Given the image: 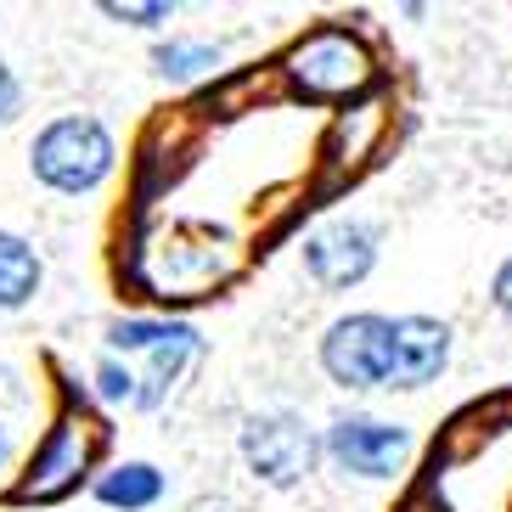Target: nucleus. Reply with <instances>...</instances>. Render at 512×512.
I'll return each instance as SVG.
<instances>
[{"label":"nucleus","instance_id":"9b49d317","mask_svg":"<svg viewBox=\"0 0 512 512\" xmlns=\"http://www.w3.org/2000/svg\"><path fill=\"white\" fill-rule=\"evenodd\" d=\"M158 496H164V473H158L152 462H124V467H113V473L96 479V501H102V507L141 512V507H152Z\"/></svg>","mask_w":512,"mask_h":512},{"label":"nucleus","instance_id":"20e7f679","mask_svg":"<svg viewBox=\"0 0 512 512\" xmlns=\"http://www.w3.org/2000/svg\"><path fill=\"white\" fill-rule=\"evenodd\" d=\"M327 462L344 473V479H394L411 456V428L406 422H389V417H372V411H344V417L327 422Z\"/></svg>","mask_w":512,"mask_h":512},{"label":"nucleus","instance_id":"f3484780","mask_svg":"<svg viewBox=\"0 0 512 512\" xmlns=\"http://www.w3.org/2000/svg\"><path fill=\"white\" fill-rule=\"evenodd\" d=\"M17 102H23V85H17V74L6 68V62H0V124L17 113Z\"/></svg>","mask_w":512,"mask_h":512},{"label":"nucleus","instance_id":"1a4fd4ad","mask_svg":"<svg viewBox=\"0 0 512 512\" xmlns=\"http://www.w3.org/2000/svg\"><path fill=\"white\" fill-rule=\"evenodd\" d=\"M197 349H203V338H197L186 321L169 332L158 349H147V372H141V406H147V411H152V406H164V394L181 383V372L197 361Z\"/></svg>","mask_w":512,"mask_h":512},{"label":"nucleus","instance_id":"f257e3e1","mask_svg":"<svg viewBox=\"0 0 512 512\" xmlns=\"http://www.w3.org/2000/svg\"><path fill=\"white\" fill-rule=\"evenodd\" d=\"M113 136L107 124L91 119V113H68V119H51L29 147V164H34V181L51 186V192H96V186L113 175Z\"/></svg>","mask_w":512,"mask_h":512},{"label":"nucleus","instance_id":"0eeeda50","mask_svg":"<svg viewBox=\"0 0 512 512\" xmlns=\"http://www.w3.org/2000/svg\"><path fill=\"white\" fill-rule=\"evenodd\" d=\"M304 271L327 293H349L377 271V226L366 220H327L304 237Z\"/></svg>","mask_w":512,"mask_h":512},{"label":"nucleus","instance_id":"2eb2a0df","mask_svg":"<svg viewBox=\"0 0 512 512\" xmlns=\"http://www.w3.org/2000/svg\"><path fill=\"white\" fill-rule=\"evenodd\" d=\"M102 12L113 17V23H136V29H158V23H169V12H175V6H164V0H147V6H136V0H130V6H124V0H107Z\"/></svg>","mask_w":512,"mask_h":512},{"label":"nucleus","instance_id":"7ed1b4c3","mask_svg":"<svg viewBox=\"0 0 512 512\" xmlns=\"http://www.w3.org/2000/svg\"><path fill=\"white\" fill-rule=\"evenodd\" d=\"M321 372L349 394H372L394 383V321L377 310L338 316L321 332Z\"/></svg>","mask_w":512,"mask_h":512},{"label":"nucleus","instance_id":"f03ea898","mask_svg":"<svg viewBox=\"0 0 512 512\" xmlns=\"http://www.w3.org/2000/svg\"><path fill=\"white\" fill-rule=\"evenodd\" d=\"M237 451H242V462H248V473H254L259 484L293 490V484H304L316 473L327 445H321V434L299 417V411L276 406V411H254V417L242 422Z\"/></svg>","mask_w":512,"mask_h":512},{"label":"nucleus","instance_id":"ddd939ff","mask_svg":"<svg viewBox=\"0 0 512 512\" xmlns=\"http://www.w3.org/2000/svg\"><path fill=\"white\" fill-rule=\"evenodd\" d=\"M175 327H181V321H113V327H107V344L119 349V355H147V349H158Z\"/></svg>","mask_w":512,"mask_h":512},{"label":"nucleus","instance_id":"4468645a","mask_svg":"<svg viewBox=\"0 0 512 512\" xmlns=\"http://www.w3.org/2000/svg\"><path fill=\"white\" fill-rule=\"evenodd\" d=\"M96 394L113 400V406H141V377L119 361H102L96 366Z\"/></svg>","mask_w":512,"mask_h":512},{"label":"nucleus","instance_id":"dca6fc26","mask_svg":"<svg viewBox=\"0 0 512 512\" xmlns=\"http://www.w3.org/2000/svg\"><path fill=\"white\" fill-rule=\"evenodd\" d=\"M490 304H496L501 316L512 321V254L501 259V271H496V282H490Z\"/></svg>","mask_w":512,"mask_h":512},{"label":"nucleus","instance_id":"f8f14e48","mask_svg":"<svg viewBox=\"0 0 512 512\" xmlns=\"http://www.w3.org/2000/svg\"><path fill=\"white\" fill-rule=\"evenodd\" d=\"M152 68L164 79H203L209 68H220V46L214 40H158Z\"/></svg>","mask_w":512,"mask_h":512},{"label":"nucleus","instance_id":"9d476101","mask_svg":"<svg viewBox=\"0 0 512 512\" xmlns=\"http://www.w3.org/2000/svg\"><path fill=\"white\" fill-rule=\"evenodd\" d=\"M40 276H46L40 254L17 231H0V310H23L40 293Z\"/></svg>","mask_w":512,"mask_h":512},{"label":"nucleus","instance_id":"39448f33","mask_svg":"<svg viewBox=\"0 0 512 512\" xmlns=\"http://www.w3.org/2000/svg\"><path fill=\"white\" fill-rule=\"evenodd\" d=\"M96 439H102V428H96L91 417H57V428L46 434V445L34 451L29 473H23V484H17L12 496L17 501H57L68 496L79 479H85V467H91L96 456Z\"/></svg>","mask_w":512,"mask_h":512},{"label":"nucleus","instance_id":"a211bd4d","mask_svg":"<svg viewBox=\"0 0 512 512\" xmlns=\"http://www.w3.org/2000/svg\"><path fill=\"white\" fill-rule=\"evenodd\" d=\"M0 462H6V428H0Z\"/></svg>","mask_w":512,"mask_h":512},{"label":"nucleus","instance_id":"423d86ee","mask_svg":"<svg viewBox=\"0 0 512 512\" xmlns=\"http://www.w3.org/2000/svg\"><path fill=\"white\" fill-rule=\"evenodd\" d=\"M287 68L304 96H349L372 79V57L349 29H316L287 51Z\"/></svg>","mask_w":512,"mask_h":512},{"label":"nucleus","instance_id":"6e6552de","mask_svg":"<svg viewBox=\"0 0 512 512\" xmlns=\"http://www.w3.org/2000/svg\"><path fill=\"white\" fill-rule=\"evenodd\" d=\"M456 332L439 316H394V383L389 389L417 394L428 383H439V372L451 366Z\"/></svg>","mask_w":512,"mask_h":512}]
</instances>
